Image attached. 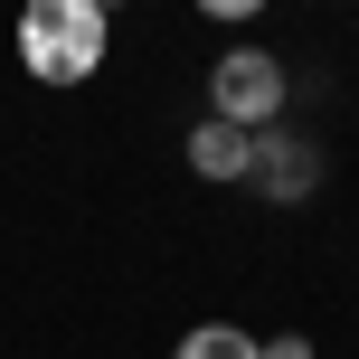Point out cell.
I'll return each instance as SVG.
<instances>
[{
	"label": "cell",
	"mask_w": 359,
	"mask_h": 359,
	"mask_svg": "<svg viewBox=\"0 0 359 359\" xmlns=\"http://www.w3.org/2000/svg\"><path fill=\"white\" fill-rule=\"evenodd\" d=\"M114 48V0H29L19 10V67L38 86H86Z\"/></svg>",
	"instance_id": "1"
},
{
	"label": "cell",
	"mask_w": 359,
	"mask_h": 359,
	"mask_svg": "<svg viewBox=\"0 0 359 359\" xmlns=\"http://www.w3.org/2000/svg\"><path fill=\"white\" fill-rule=\"evenodd\" d=\"M208 114L236 133H274V114H284V57L265 48H227L208 67Z\"/></svg>",
	"instance_id": "2"
},
{
	"label": "cell",
	"mask_w": 359,
	"mask_h": 359,
	"mask_svg": "<svg viewBox=\"0 0 359 359\" xmlns=\"http://www.w3.org/2000/svg\"><path fill=\"white\" fill-rule=\"evenodd\" d=\"M246 180L293 208V198H312V180H322V151L293 142V133H255V170H246Z\"/></svg>",
	"instance_id": "3"
},
{
	"label": "cell",
	"mask_w": 359,
	"mask_h": 359,
	"mask_svg": "<svg viewBox=\"0 0 359 359\" xmlns=\"http://www.w3.org/2000/svg\"><path fill=\"white\" fill-rule=\"evenodd\" d=\"M189 170H198V180H246V170H255V133H236V123L208 114V123L189 133Z\"/></svg>",
	"instance_id": "4"
},
{
	"label": "cell",
	"mask_w": 359,
	"mask_h": 359,
	"mask_svg": "<svg viewBox=\"0 0 359 359\" xmlns=\"http://www.w3.org/2000/svg\"><path fill=\"white\" fill-rule=\"evenodd\" d=\"M170 359H265V341H255V331H236V322H198V331H180Z\"/></svg>",
	"instance_id": "5"
},
{
	"label": "cell",
	"mask_w": 359,
	"mask_h": 359,
	"mask_svg": "<svg viewBox=\"0 0 359 359\" xmlns=\"http://www.w3.org/2000/svg\"><path fill=\"white\" fill-rule=\"evenodd\" d=\"M265 0H198V19H255Z\"/></svg>",
	"instance_id": "6"
},
{
	"label": "cell",
	"mask_w": 359,
	"mask_h": 359,
	"mask_svg": "<svg viewBox=\"0 0 359 359\" xmlns=\"http://www.w3.org/2000/svg\"><path fill=\"white\" fill-rule=\"evenodd\" d=\"M265 359H312V341H265Z\"/></svg>",
	"instance_id": "7"
}]
</instances>
